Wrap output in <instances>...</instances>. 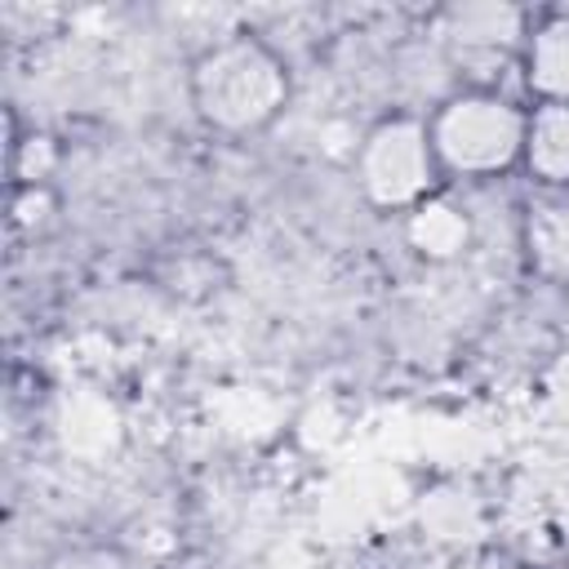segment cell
Returning <instances> with one entry per match:
<instances>
[{
  "mask_svg": "<svg viewBox=\"0 0 569 569\" xmlns=\"http://www.w3.org/2000/svg\"><path fill=\"white\" fill-rule=\"evenodd\" d=\"M525 129L529 107L493 84H462L427 116L440 178L453 182H493L516 173L525 160Z\"/></svg>",
  "mask_w": 569,
  "mask_h": 569,
  "instance_id": "6da1fadb",
  "label": "cell"
},
{
  "mask_svg": "<svg viewBox=\"0 0 569 569\" xmlns=\"http://www.w3.org/2000/svg\"><path fill=\"white\" fill-rule=\"evenodd\" d=\"M191 102L218 133H258L289 102V71L258 36H227L196 58Z\"/></svg>",
  "mask_w": 569,
  "mask_h": 569,
  "instance_id": "7a4b0ae2",
  "label": "cell"
},
{
  "mask_svg": "<svg viewBox=\"0 0 569 569\" xmlns=\"http://www.w3.org/2000/svg\"><path fill=\"white\" fill-rule=\"evenodd\" d=\"M440 182L427 116L391 111L356 147V187L382 213H413L436 196Z\"/></svg>",
  "mask_w": 569,
  "mask_h": 569,
  "instance_id": "3957f363",
  "label": "cell"
},
{
  "mask_svg": "<svg viewBox=\"0 0 569 569\" xmlns=\"http://www.w3.org/2000/svg\"><path fill=\"white\" fill-rule=\"evenodd\" d=\"M529 36V18L511 4H462L445 13V44L453 67L471 62H520V44Z\"/></svg>",
  "mask_w": 569,
  "mask_h": 569,
  "instance_id": "277c9868",
  "label": "cell"
},
{
  "mask_svg": "<svg viewBox=\"0 0 569 569\" xmlns=\"http://www.w3.org/2000/svg\"><path fill=\"white\" fill-rule=\"evenodd\" d=\"M516 71L529 102H569V9L529 22Z\"/></svg>",
  "mask_w": 569,
  "mask_h": 569,
  "instance_id": "5b68a950",
  "label": "cell"
},
{
  "mask_svg": "<svg viewBox=\"0 0 569 569\" xmlns=\"http://www.w3.org/2000/svg\"><path fill=\"white\" fill-rule=\"evenodd\" d=\"M520 169L542 187H569V102H533Z\"/></svg>",
  "mask_w": 569,
  "mask_h": 569,
  "instance_id": "8992f818",
  "label": "cell"
},
{
  "mask_svg": "<svg viewBox=\"0 0 569 569\" xmlns=\"http://www.w3.org/2000/svg\"><path fill=\"white\" fill-rule=\"evenodd\" d=\"M405 236H409V244L422 258H453V253L467 249L471 222H467V213L453 200L431 196L427 204H418L413 213H405Z\"/></svg>",
  "mask_w": 569,
  "mask_h": 569,
  "instance_id": "52a82bcc",
  "label": "cell"
}]
</instances>
